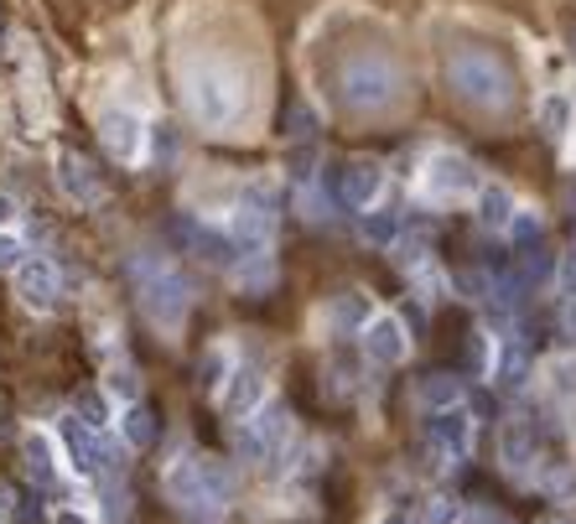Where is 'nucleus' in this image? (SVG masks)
<instances>
[{
	"instance_id": "nucleus-1",
	"label": "nucleus",
	"mask_w": 576,
	"mask_h": 524,
	"mask_svg": "<svg viewBox=\"0 0 576 524\" xmlns=\"http://www.w3.org/2000/svg\"><path fill=\"white\" fill-rule=\"evenodd\" d=\"M136 286H140V306H146V317L161 327V333H177L187 317V306H192V286H187L182 275L171 271L161 254H136Z\"/></svg>"
},
{
	"instance_id": "nucleus-2",
	"label": "nucleus",
	"mask_w": 576,
	"mask_h": 524,
	"mask_svg": "<svg viewBox=\"0 0 576 524\" xmlns=\"http://www.w3.org/2000/svg\"><path fill=\"white\" fill-rule=\"evenodd\" d=\"M447 78H452V94L473 109H509V99H514V78L493 52H458Z\"/></svg>"
},
{
	"instance_id": "nucleus-3",
	"label": "nucleus",
	"mask_w": 576,
	"mask_h": 524,
	"mask_svg": "<svg viewBox=\"0 0 576 524\" xmlns=\"http://www.w3.org/2000/svg\"><path fill=\"white\" fill-rule=\"evenodd\" d=\"M187 104H192V115L203 119L208 130H229L244 109V84H239L234 69H219V63H208L187 78Z\"/></svg>"
},
{
	"instance_id": "nucleus-4",
	"label": "nucleus",
	"mask_w": 576,
	"mask_h": 524,
	"mask_svg": "<svg viewBox=\"0 0 576 524\" xmlns=\"http://www.w3.org/2000/svg\"><path fill=\"white\" fill-rule=\"evenodd\" d=\"M400 94V73L385 63V57H358L343 69V99L354 109H385Z\"/></svg>"
},
{
	"instance_id": "nucleus-5",
	"label": "nucleus",
	"mask_w": 576,
	"mask_h": 524,
	"mask_svg": "<svg viewBox=\"0 0 576 524\" xmlns=\"http://www.w3.org/2000/svg\"><path fill=\"white\" fill-rule=\"evenodd\" d=\"M286 437H291V410L265 400L250 421L239 426V457H244V462H271V457L286 447Z\"/></svg>"
},
{
	"instance_id": "nucleus-6",
	"label": "nucleus",
	"mask_w": 576,
	"mask_h": 524,
	"mask_svg": "<svg viewBox=\"0 0 576 524\" xmlns=\"http://www.w3.org/2000/svg\"><path fill=\"white\" fill-rule=\"evenodd\" d=\"M63 441H69V462L78 468L84 478H100V473H115V447L94 431V426H84L78 416H69L63 421Z\"/></svg>"
},
{
	"instance_id": "nucleus-7",
	"label": "nucleus",
	"mask_w": 576,
	"mask_h": 524,
	"mask_svg": "<svg viewBox=\"0 0 576 524\" xmlns=\"http://www.w3.org/2000/svg\"><path fill=\"white\" fill-rule=\"evenodd\" d=\"M167 499L187 514H219L213 493H208V478H203V457H177L167 468Z\"/></svg>"
},
{
	"instance_id": "nucleus-8",
	"label": "nucleus",
	"mask_w": 576,
	"mask_h": 524,
	"mask_svg": "<svg viewBox=\"0 0 576 524\" xmlns=\"http://www.w3.org/2000/svg\"><path fill=\"white\" fill-rule=\"evenodd\" d=\"M426 441H431V452L441 462H462V457L473 452V416H468V406L437 410L431 426H426Z\"/></svg>"
},
{
	"instance_id": "nucleus-9",
	"label": "nucleus",
	"mask_w": 576,
	"mask_h": 524,
	"mask_svg": "<svg viewBox=\"0 0 576 524\" xmlns=\"http://www.w3.org/2000/svg\"><path fill=\"white\" fill-rule=\"evenodd\" d=\"M426 192L431 198H468V192H478V167L468 156L437 151L426 161Z\"/></svg>"
},
{
	"instance_id": "nucleus-10",
	"label": "nucleus",
	"mask_w": 576,
	"mask_h": 524,
	"mask_svg": "<svg viewBox=\"0 0 576 524\" xmlns=\"http://www.w3.org/2000/svg\"><path fill=\"white\" fill-rule=\"evenodd\" d=\"M364 354H369L374 364H406V354H410L406 322L390 317V312L369 317V322H364Z\"/></svg>"
},
{
	"instance_id": "nucleus-11",
	"label": "nucleus",
	"mask_w": 576,
	"mask_h": 524,
	"mask_svg": "<svg viewBox=\"0 0 576 524\" xmlns=\"http://www.w3.org/2000/svg\"><path fill=\"white\" fill-rule=\"evenodd\" d=\"M17 296L21 306H32V312H57L63 302V281L52 271V260H27L17 271Z\"/></svg>"
},
{
	"instance_id": "nucleus-12",
	"label": "nucleus",
	"mask_w": 576,
	"mask_h": 524,
	"mask_svg": "<svg viewBox=\"0 0 576 524\" xmlns=\"http://www.w3.org/2000/svg\"><path fill=\"white\" fill-rule=\"evenodd\" d=\"M100 136L109 146V156H119V161H140V151H146V125L130 109H109L100 119Z\"/></svg>"
},
{
	"instance_id": "nucleus-13",
	"label": "nucleus",
	"mask_w": 576,
	"mask_h": 524,
	"mask_svg": "<svg viewBox=\"0 0 576 524\" xmlns=\"http://www.w3.org/2000/svg\"><path fill=\"white\" fill-rule=\"evenodd\" d=\"M57 187H63V198L78 208H100V198H104L100 171L88 167L84 156H57Z\"/></svg>"
},
{
	"instance_id": "nucleus-14",
	"label": "nucleus",
	"mask_w": 576,
	"mask_h": 524,
	"mask_svg": "<svg viewBox=\"0 0 576 524\" xmlns=\"http://www.w3.org/2000/svg\"><path fill=\"white\" fill-rule=\"evenodd\" d=\"M379 192H385V171L374 167V161H354V167L343 171V203L348 208H364L369 213L379 203Z\"/></svg>"
},
{
	"instance_id": "nucleus-15",
	"label": "nucleus",
	"mask_w": 576,
	"mask_h": 524,
	"mask_svg": "<svg viewBox=\"0 0 576 524\" xmlns=\"http://www.w3.org/2000/svg\"><path fill=\"white\" fill-rule=\"evenodd\" d=\"M504 468L520 478V483L535 478V431H530L525 421H509L504 426Z\"/></svg>"
},
{
	"instance_id": "nucleus-16",
	"label": "nucleus",
	"mask_w": 576,
	"mask_h": 524,
	"mask_svg": "<svg viewBox=\"0 0 576 524\" xmlns=\"http://www.w3.org/2000/svg\"><path fill=\"white\" fill-rule=\"evenodd\" d=\"M21 452H27V478H32L36 489H52L57 483V447H52L48 431H27Z\"/></svg>"
},
{
	"instance_id": "nucleus-17",
	"label": "nucleus",
	"mask_w": 576,
	"mask_h": 524,
	"mask_svg": "<svg viewBox=\"0 0 576 524\" xmlns=\"http://www.w3.org/2000/svg\"><path fill=\"white\" fill-rule=\"evenodd\" d=\"M223 406H229V416H244V421H250L254 410L265 406V374L234 369V385H229V395H223Z\"/></svg>"
},
{
	"instance_id": "nucleus-18",
	"label": "nucleus",
	"mask_w": 576,
	"mask_h": 524,
	"mask_svg": "<svg viewBox=\"0 0 576 524\" xmlns=\"http://www.w3.org/2000/svg\"><path fill=\"white\" fill-rule=\"evenodd\" d=\"M493 379H499V389H525L530 379V354L520 348V343L509 338L504 348H499V358H493Z\"/></svg>"
},
{
	"instance_id": "nucleus-19",
	"label": "nucleus",
	"mask_w": 576,
	"mask_h": 524,
	"mask_svg": "<svg viewBox=\"0 0 576 524\" xmlns=\"http://www.w3.org/2000/svg\"><path fill=\"white\" fill-rule=\"evenodd\" d=\"M514 213H520V208H514V198H509L504 187H483V198H478V223H483V229H509Z\"/></svg>"
},
{
	"instance_id": "nucleus-20",
	"label": "nucleus",
	"mask_w": 576,
	"mask_h": 524,
	"mask_svg": "<svg viewBox=\"0 0 576 524\" xmlns=\"http://www.w3.org/2000/svg\"><path fill=\"white\" fill-rule=\"evenodd\" d=\"M576 125V109H572V99H561V94H545L541 99V130L551 140H561L566 130Z\"/></svg>"
},
{
	"instance_id": "nucleus-21",
	"label": "nucleus",
	"mask_w": 576,
	"mask_h": 524,
	"mask_svg": "<svg viewBox=\"0 0 576 524\" xmlns=\"http://www.w3.org/2000/svg\"><path fill=\"white\" fill-rule=\"evenodd\" d=\"M421 406L426 410H452V406H462V385L452 379V374H431L421 385Z\"/></svg>"
},
{
	"instance_id": "nucleus-22",
	"label": "nucleus",
	"mask_w": 576,
	"mask_h": 524,
	"mask_svg": "<svg viewBox=\"0 0 576 524\" xmlns=\"http://www.w3.org/2000/svg\"><path fill=\"white\" fill-rule=\"evenodd\" d=\"M234 281L244 291H265L275 281V271H271V260H265V254H244V260H234Z\"/></svg>"
},
{
	"instance_id": "nucleus-23",
	"label": "nucleus",
	"mask_w": 576,
	"mask_h": 524,
	"mask_svg": "<svg viewBox=\"0 0 576 524\" xmlns=\"http://www.w3.org/2000/svg\"><path fill=\"white\" fill-rule=\"evenodd\" d=\"M119 431H125V441H130V447H151V437H156L151 410H146V406H125V416H119Z\"/></svg>"
},
{
	"instance_id": "nucleus-24",
	"label": "nucleus",
	"mask_w": 576,
	"mask_h": 524,
	"mask_svg": "<svg viewBox=\"0 0 576 524\" xmlns=\"http://www.w3.org/2000/svg\"><path fill=\"white\" fill-rule=\"evenodd\" d=\"M104 395L109 400H119V406H140V379H136V369H109V379H104Z\"/></svg>"
},
{
	"instance_id": "nucleus-25",
	"label": "nucleus",
	"mask_w": 576,
	"mask_h": 524,
	"mask_svg": "<svg viewBox=\"0 0 576 524\" xmlns=\"http://www.w3.org/2000/svg\"><path fill=\"white\" fill-rule=\"evenodd\" d=\"M364 322H369V306L358 302V296H343V302L327 306V327H358L364 333Z\"/></svg>"
},
{
	"instance_id": "nucleus-26",
	"label": "nucleus",
	"mask_w": 576,
	"mask_h": 524,
	"mask_svg": "<svg viewBox=\"0 0 576 524\" xmlns=\"http://www.w3.org/2000/svg\"><path fill=\"white\" fill-rule=\"evenodd\" d=\"M545 493H551L556 504H572L576 499V468H551V473H545Z\"/></svg>"
},
{
	"instance_id": "nucleus-27",
	"label": "nucleus",
	"mask_w": 576,
	"mask_h": 524,
	"mask_svg": "<svg viewBox=\"0 0 576 524\" xmlns=\"http://www.w3.org/2000/svg\"><path fill=\"white\" fill-rule=\"evenodd\" d=\"M21 265H27V250H21V239L0 229V271H11V275H17Z\"/></svg>"
},
{
	"instance_id": "nucleus-28",
	"label": "nucleus",
	"mask_w": 576,
	"mask_h": 524,
	"mask_svg": "<svg viewBox=\"0 0 576 524\" xmlns=\"http://www.w3.org/2000/svg\"><path fill=\"white\" fill-rule=\"evenodd\" d=\"M551 389H556L561 400H572V395H576V364H572V358L551 364Z\"/></svg>"
},
{
	"instance_id": "nucleus-29",
	"label": "nucleus",
	"mask_w": 576,
	"mask_h": 524,
	"mask_svg": "<svg viewBox=\"0 0 576 524\" xmlns=\"http://www.w3.org/2000/svg\"><path fill=\"white\" fill-rule=\"evenodd\" d=\"M426 524H458V504L452 499H426Z\"/></svg>"
},
{
	"instance_id": "nucleus-30",
	"label": "nucleus",
	"mask_w": 576,
	"mask_h": 524,
	"mask_svg": "<svg viewBox=\"0 0 576 524\" xmlns=\"http://www.w3.org/2000/svg\"><path fill=\"white\" fill-rule=\"evenodd\" d=\"M556 286L566 291V296H572L576 302V244L566 254H561V265H556Z\"/></svg>"
},
{
	"instance_id": "nucleus-31",
	"label": "nucleus",
	"mask_w": 576,
	"mask_h": 524,
	"mask_svg": "<svg viewBox=\"0 0 576 524\" xmlns=\"http://www.w3.org/2000/svg\"><path fill=\"white\" fill-rule=\"evenodd\" d=\"M78 421L94 426V431H104V421H109V416H104V400H100V395H84V400H78Z\"/></svg>"
},
{
	"instance_id": "nucleus-32",
	"label": "nucleus",
	"mask_w": 576,
	"mask_h": 524,
	"mask_svg": "<svg viewBox=\"0 0 576 524\" xmlns=\"http://www.w3.org/2000/svg\"><path fill=\"white\" fill-rule=\"evenodd\" d=\"M364 234H369L374 244H390V239H395V219H390V213H374V219H364Z\"/></svg>"
},
{
	"instance_id": "nucleus-33",
	"label": "nucleus",
	"mask_w": 576,
	"mask_h": 524,
	"mask_svg": "<svg viewBox=\"0 0 576 524\" xmlns=\"http://www.w3.org/2000/svg\"><path fill=\"white\" fill-rule=\"evenodd\" d=\"M104 514H109V520L125 514V489H119V483H104Z\"/></svg>"
},
{
	"instance_id": "nucleus-34",
	"label": "nucleus",
	"mask_w": 576,
	"mask_h": 524,
	"mask_svg": "<svg viewBox=\"0 0 576 524\" xmlns=\"http://www.w3.org/2000/svg\"><path fill=\"white\" fill-rule=\"evenodd\" d=\"M509 229H514V234H541V219H530V213H514V223H509Z\"/></svg>"
},
{
	"instance_id": "nucleus-35",
	"label": "nucleus",
	"mask_w": 576,
	"mask_h": 524,
	"mask_svg": "<svg viewBox=\"0 0 576 524\" xmlns=\"http://www.w3.org/2000/svg\"><path fill=\"white\" fill-rule=\"evenodd\" d=\"M561 333L576 343V302H566V312H561Z\"/></svg>"
},
{
	"instance_id": "nucleus-36",
	"label": "nucleus",
	"mask_w": 576,
	"mask_h": 524,
	"mask_svg": "<svg viewBox=\"0 0 576 524\" xmlns=\"http://www.w3.org/2000/svg\"><path fill=\"white\" fill-rule=\"evenodd\" d=\"M52 524H88V520L78 514V509H57V514H52Z\"/></svg>"
},
{
	"instance_id": "nucleus-37",
	"label": "nucleus",
	"mask_w": 576,
	"mask_h": 524,
	"mask_svg": "<svg viewBox=\"0 0 576 524\" xmlns=\"http://www.w3.org/2000/svg\"><path fill=\"white\" fill-rule=\"evenodd\" d=\"M6 223H17V203H11V198L0 192V229H6Z\"/></svg>"
},
{
	"instance_id": "nucleus-38",
	"label": "nucleus",
	"mask_w": 576,
	"mask_h": 524,
	"mask_svg": "<svg viewBox=\"0 0 576 524\" xmlns=\"http://www.w3.org/2000/svg\"><path fill=\"white\" fill-rule=\"evenodd\" d=\"M6 514H11V489L0 483V520H6Z\"/></svg>"
},
{
	"instance_id": "nucleus-39",
	"label": "nucleus",
	"mask_w": 576,
	"mask_h": 524,
	"mask_svg": "<svg viewBox=\"0 0 576 524\" xmlns=\"http://www.w3.org/2000/svg\"><path fill=\"white\" fill-rule=\"evenodd\" d=\"M545 524H572V520H545Z\"/></svg>"
},
{
	"instance_id": "nucleus-40",
	"label": "nucleus",
	"mask_w": 576,
	"mask_h": 524,
	"mask_svg": "<svg viewBox=\"0 0 576 524\" xmlns=\"http://www.w3.org/2000/svg\"><path fill=\"white\" fill-rule=\"evenodd\" d=\"M390 524H400V520H390Z\"/></svg>"
}]
</instances>
